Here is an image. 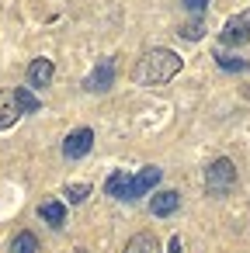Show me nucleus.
<instances>
[{
  "label": "nucleus",
  "mask_w": 250,
  "mask_h": 253,
  "mask_svg": "<svg viewBox=\"0 0 250 253\" xmlns=\"http://www.w3.org/2000/svg\"><path fill=\"white\" fill-rule=\"evenodd\" d=\"M181 56L170 52V49H150L139 56V63L132 66V80L143 84V87H160L167 80H174L181 73Z\"/></svg>",
  "instance_id": "f257e3e1"
},
{
  "label": "nucleus",
  "mask_w": 250,
  "mask_h": 253,
  "mask_svg": "<svg viewBox=\"0 0 250 253\" xmlns=\"http://www.w3.org/2000/svg\"><path fill=\"white\" fill-rule=\"evenodd\" d=\"M160 167H143L139 173H125V170H115L111 177H108V184H104V191L111 194V198H118V201H136V198H143L146 191H153L156 184H160Z\"/></svg>",
  "instance_id": "f03ea898"
},
{
  "label": "nucleus",
  "mask_w": 250,
  "mask_h": 253,
  "mask_svg": "<svg viewBox=\"0 0 250 253\" xmlns=\"http://www.w3.org/2000/svg\"><path fill=\"white\" fill-rule=\"evenodd\" d=\"M233 184H236V167H233V160H215L208 170H205V191L208 194H226V191H233Z\"/></svg>",
  "instance_id": "7ed1b4c3"
},
{
  "label": "nucleus",
  "mask_w": 250,
  "mask_h": 253,
  "mask_svg": "<svg viewBox=\"0 0 250 253\" xmlns=\"http://www.w3.org/2000/svg\"><path fill=\"white\" fill-rule=\"evenodd\" d=\"M219 42H222V45H243V42H250V11L233 14V18L222 25Z\"/></svg>",
  "instance_id": "20e7f679"
},
{
  "label": "nucleus",
  "mask_w": 250,
  "mask_h": 253,
  "mask_svg": "<svg viewBox=\"0 0 250 253\" xmlns=\"http://www.w3.org/2000/svg\"><path fill=\"white\" fill-rule=\"evenodd\" d=\"M111 84H115V59H101V63L87 73V80H84V87H87L91 94H104Z\"/></svg>",
  "instance_id": "39448f33"
},
{
  "label": "nucleus",
  "mask_w": 250,
  "mask_h": 253,
  "mask_svg": "<svg viewBox=\"0 0 250 253\" xmlns=\"http://www.w3.org/2000/svg\"><path fill=\"white\" fill-rule=\"evenodd\" d=\"M91 146H94V132H91V128H73V132L63 139V156H66V160H80V156L91 153Z\"/></svg>",
  "instance_id": "423d86ee"
},
{
  "label": "nucleus",
  "mask_w": 250,
  "mask_h": 253,
  "mask_svg": "<svg viewBox=\"0 0 250 253\" xmlns=\"http://www.w3.org/2000/svg\"><path fill=\"white\" fill-rule=\"evenodd\" d=\"M52 73H56L52 59H32V66H28V87H32V90L49 87V84H52Z\"/></svg>",
  "instance_id": "0eeeda50"
},
{
  "label": "nucleus",
  "mask_w": 250,
  "mask_h": 253,
  "mask_svg": "<svg viewBox=\"0 0 250 253\" xmlns=\"http://www.w3.org/2000/svg\"><path fill=\"white\" fill-rule=\"evenodd\" d=\"M18 118H21V108H18L14 90H0V132H4V128H11Z\"/></svg>",
  "instance_id": "6e6552de"
},
{
  "label": "nucleus",
  "mask_w": 250,
  "mask_h": 253,
  "mask_svg": "<svg viewBox=\"0 0 250 253\" xmlns=\"http://www.w3.org/2000/svg\"><path fill=\"white\" fill-rule=\"evenodd\" d=\"M177 205H181V194H177V191H160V194H153V201H150V211L163 218V215L177 211Z\"/></svg>",
  "instance_id": "1a4fd4ad"
},
{
  "label": "nucleus",
  "mask_w": 250,
  "mask_h": 253,
  "mask_svg": "<svg viewBox=\"0 0 250 253\" xmlns=\"http://www.w3.org/2000/svg\"><path fill=\"white\" fill-rule=\"evenodd\" d=\"M125 253H160V243H156L153 232H136L125 243Z\"/></svg>",
  "instance_id": "9d476101"
},
{
  "label": "nucleus",
  "mask_w": 250,
  "mask_h": 253,
  "mask_svg": "<svg viewBox=\"0 0 250 253\" xmlns=\"http://www.w3.org/2000/svg\"><path fill=\"white\" fill-rule=\"evenodd\" d=\"M39 218L49 222L52 229H59V225L66 222V208H63L59 201H42V205H39Z\"/></svg>",
  "instance_id": "9b49d317"
},
{
  "label": "nucleus",
  "mask_w": 250,
  "mask_h": 253,
  "mask_svg": "<svg viewBox=\"0 0 250 253\" xmlns=\"http://www.w3.org/2000/svg\"><path fill=\"white\" fill-rule=\"evenodd\" d=\"M14 97H18L21 115H32V111H39V108H42V104H39V97L32 94V87H18V90H14Z\"/></svg>",
  "instance_id": "f8f14e48"
},
{
  "label": "nucleus",
  "mask_w": 250,
  "mask_h": 253,
  "mask_svg": "<svg viewBox=\"0 0 250 253\" xmlns=\"http://www.w3.org/2000/svg\"><path fill=\"white\" fill-rule=\"evenodd\" d=\"M11 253H39V239L32 232H18L11 243Z\"/></svg>",
  "instance_id": "ddd939ff"
},
{
  "label": "nucleus",
  "mask_w": 250,
  "mask_h": 253,
  "mask_svg": "<svg viewBox=\"0 0 250 253\" xmlns=\"http://www.w3.org/2000/svg\"><path fill=\"white\" fill-rule=\"evenodd\" d=\"M215 63L222 66V70H229V73H240V70H247L250 63L247 59H240V56H215Z\"/></svg>",
  "instance_id": "4468645a"
},
{
  "label": "nucleus",
  "mask_w": 250,
  "mask_h": 253,
  "mask_svg": "<svg viewBox=\"0 0 250 253\" xmlns=\"http://www.w3.org/2000/svg\"><path fill=\"white\" fill-rule=\"evenodd\" d=\"M87 194H91V184H70V187H66V198H70L73 205L87 201Z\"/></svg>",
  "instance_id": "2eb2a0df"
},
{
  "label": "nucleus",
  "mask_w": 250,
  "mask_h": 253,
  "mask_svg": "<svg viewBox=\"0 0 250 253\" xmlns=\"http://www.w3.org/2000/svg\"><path fill=\"white\" fill-rule=\"evenodd\" d=\"M181 35H184V39H201V25H184Z\"/></svg>",
  "instance_id": "dca6fc26"
},
{
  "label": "nucleus",
  "mask_w": 250,
  "mask_h": 253,
  "mask_svg": "<svg viewBox=\"0 0 250 253\" xmlns=\"http://www.w3.org/2000/svg\"><path fill=\"white\" fill-rule=\"evenodd\" d=\"M184 4H188L191 11H201V7H205V0H184Z\"/></svg>",
  "instance_id": "f3484780"
},
{
  "label": "nucleus",
  "mask_w": 250,
  "mask_h": 253,
  "mask_svg": "<svg viewBox=\"0 0 250 253\" xmlns=\"http://www.w3.org/2000/svg\"><path fill=\"white\" fill-rule=\"evenodd\" d=\"M170 253H181V239H177V236L170 239Z\"/></svg>",
  "instance_id": "a211bd4d"
}]
</instances>
